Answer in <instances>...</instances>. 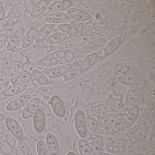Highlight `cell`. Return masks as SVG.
<instances>
[{"label": "cell", "mask_w": 155, "mask_h": 155, "mask_svg": "<svg viewBox=\"0 0 155 155\" xmlns=\"http://www.w3.org/2000/svg\"><path fill=\"white\" fill-rule=\"evenodd\" d=\"M74 55L70 51L59 50L49 54L39 61L41 67H49L58 64H63L71 61Z\"/></svg>", "instance_id": "obj_1"}, {"label": "cell", "mask_w": 155, "mask_h": 155, "mask_svg": "<svg viewBox=\"0 0 155 155\" xmlns=\"http://www.w3.org/2000/svg\"><path fill=\"white\" fill-rule=\"evenodd\" d=\"M5 123L8 130L17 140L22 141L24 139V133L18 122L12 117L6 118Z\"/></svg>", "instance_id": "obj_2"}, {"label": "cell", "mask_w": 155, "mask_h": 155, "mask_svg": "<svg viewBox=\"0 0 155 155\" xmlns=\"http://www.w3.org/2000/svg\"><path fill=\"white\" fill-rule=\"evenodd\" d=\"M75 124L76 129L81 137L84 138L87 135V125L85 114L81 110L76 112L75 117Z\"/></svg>", "instance_id": "obj_3"}, {"label": "cell", "mask_w": 155, "mask_h": 155, "mask_svg": "<svg viewBox=\"0 0 155 155\" xmlns=\"http://www.w3.org/2000/svg\"><path fill=\"white\" fill-rule=\"evenodd\" d=\"M93 38H94L93 36H90V35L76 37L61 43L60 45V47L59 49L72 48L79 47L85 44L89 41L92 39Z\"/></svg>", "instance_id": "obj_4"}, {"label": "cell", "mask_w": 155, "mask_h": 155, "mask_svg": "<svg viewBox=\"0 0 155 155\" xmlns=\"http://www.w3.org/2000/svg\"><path fill=\"white\" fill-rule=\"evenodd\" d=\"M31 96L29 94H25L21 96L16 99L11 101L6 107L8 111H15L18 110L26 106L29 101Z\"/></svg>", "instance_id": "obj_5"}, {"label": "cell", "mask_w": 155, "mask_h": 155, "mask_svg": "<svg viewBox=\"0 0 155 155\" xmlns=\"http://www.w3.org/2000/svg\"><path fill=\"white\" fill-rule=\"evenodd\" d=\"M33 126L35 130L39 133L42 132L46 126V117L44 111L41 108L37 110L33 118Z\"/></svg>", "instance_id": "obj_6"}, {"label": "cell", "mask_w": 155, "mask_h": 155, "mask_svg": "<svg viewBox=\"0 0 155 155\" xmlns=\"http://www.w3.org/2000/svg\"><path fill=\"white\" fill-rule=\"evenodd\" d=\"M40 104V100L38 97L33 98L29 101L25 106L22 113V117L24 119L31 117L37 110Z\"/></svg>", "instance_id": "obj_7"}, {"label": "cell", "mask_w": 155, "mask_h": 155, "mask_svg": "<svg viewBox=\"0 0 155 155\" xmlns=\"http://www.w3.org/2000/svg\"><path fill=\"white\" fill-rule=\"evenodd\" d=\"M51 101L55 114L59 117H63L66 113V109L62 99L57 95H53L51 97Z\"/></svg>", "instance_id": "obj_8"}, {"label": "cell", "mask_w": 155, "mask_h": 155, "mask_svg": "<svg viewBox=\"0 0 155 155\" xmlns=\"http://www.w3.org/2000/svg\"><path fill=\"white\" fill-rule=\"evenodd\" d=\"M25 30L24 28H20L17 30L11 37L7 49L8 51L13 50L17 48L23 38L25 34Z\"/></svg>", "instance_id": "obj_9"}, {"label": "cell", "mask_w": 155, "mask_h": 155, "mask_svg": "<svg viewBox=\"0 0 155 155\" xmlns=\"http://www.w3.org/2000/svg\"><path fill=\"white\" fill-rule=\"evenodd\" d=\"M67 13L70 17L78 21H87L91 18L88 13L79 9L70 8L67 10Z\"/></svg>", "instance_id": "obj_10"}, {"label": "cell", "mask_w": 155, "mask_h": 155, "mask_svg": "<svg viewBox=\"0 0 155 155\" xmlns=\"http://www.w3.org/2000/svg\"><path fill=\"white\" fill-rule=\"evenodd\" d=\"M73 5L71 1H60L49 5L48 10L51 12H60L70 8Z\"/></svg>", "instance_id": "obj_11"}, {"label": "cell", "mask_w": 155, "mask_h": 155, "mask_svg": "<svg viewBox=\"0 0 155 155\" xmlns=\"http://www.w3.org/2000/svg\"><path fill=\"white\" fill-rule=\"evenodd\" d=\"M46 141L49 155H59L58 142L54 135L51 133H48L46 137Z\"/></svg>", "instance_id": "obj_12"}, {"label": "cell", "mask_w": 155, "mask_h": 155, "mask_svg": "<svg viewBox=\"0 0 155 155\" xmlns=\"http://www.w3.org/2000/svg\"><path fill=\"white\" fill-rule=\"evenodd\" d=\"M38 28L36 25L31 26L27 31L22 41V46L23 48L29 47L36 39L38 33Z\"/></svg>", "instance_id": "obj_13"}, {"label": "cell", "mask_w": 155, "mask_h": 155, "mask_svg": "<svg viewBox=\"0 0 155 155\" xmlns=\"http://www.w3.org/2000/svg\"><path fill=\"white\" fill-rule=\"evenodd\" d=\"M51 3L49 0H41L37 3L31 13V17L36 18L44 13L48 10Z\"/></svg>", "instance_id": "obj_14"}, {"label": "cell", "mask_w": 155, "mask_h": 155, "mask_svg": "<svg viewBox=\"0 0 155 155\" xmlns=\"http://www.w3.org/2000/svg\"><path fill=\"white\" fill-rule=\"evenodd\" d=\"M70 17L64 12H53L45 18L46 22L50 23H61L69 19Z\"/></svg>", "instance_id": "obj_15"}, {"label": "cell", "mask_w": 155, "mask_h": 155, "mask_svg": "<svg viewBox=\"0 0 155 155\" xmlns=\"http://www.w3.org/2000/svg\"><path fill=\"white\" fill-rule=\"evenodd\" d=\"M121 42L120 37H116L110 41L104 49L103 56L105 58H108L119 48Z\"/></svg>", "instance_id": "obj_16"}, {"label": "cell", "mask_w": 155, "mask_h": 155, "mask_svg": "<svg viewBox=\"0 0 155 155\" xmlns=\"http://www.w3.org/2000/svg\"><path fill=\"white\" fill-rule=\"evenodd\" d=\"M138 114V107L137 105H134L130 110L127 115L126 116L124 124L125 128H128L132 126L137 117Z\"/></svg>", "instance_id": "obj_17"}, {"label": "cell", "mask_w": 155, "mask_h": 155, "mask_svg": "<svg viewBox=\"0 0 155 155\" xmlns=\"http://www.w3.org/2000/svg\"><path fill=\"white\" fill-rule=\"evenodd\" d=\"M54 27V25L53 24L50 23L43 26L37 34V37L35 39L36 43H41L44 41L46 39L48 38Z\"/></svg>", "instance_id": "obj_18"}, {"label": "cell", "mask_w": 155, "mask_h": 155, "mask_svg": "<svg viewBox=\"0 0 155 155\" xmlns=\"http://www.w3.org/2000/svg\"><path fill=\"white\" fill-rule=\"evenodd\" d=\"M98 54L96 52L91 53L88 55L83 60L81 66L80 67V71L81 72H85L88 70L95 64L97 58Z\"/></svg>", "instance_id": "obj_19"}, {"label": "cell", "mask_w": 155, "mask_h": 155, "mask_svg": "<svg viewBox=\"0 0 155 155\" xmlns=\"http://www.w3.org/2000/svg\"><path fill=\"white\" fill-rule=\"evenodd\" d=\"M68 68L66 66L55 67L48 70L45 71V76L50 78H58L64 75L67 72Z\"/></svg>", "instance_id": "obj_20"}, {"label": "cell", "mask_w": 155, "mask_h": 155, "mask_svg": "<svg viewBox=\"0 0 155 155\" xmlns=\"http://www.w3.org/2000/svg\"><path fill=\"white\" fill-rule=\"evenodd\" d=\"M27 88V85L25 84L13 85L7 88L3 94L6 97L15 96L25 91Z\"/></svg>", "instance_id": "obj_21"}, {"label": "cell", "mask_w": 155, "mask_h": 155, "mask_svg": "<svg viewBox=\"0 0 155 155\" xmlns=\"http://www.w3.org/2000/svg\"><path fill=\"white\" fill-rule=\"evenodd\" d=\"M105 117L112 126H113L116 129L120 131L125 130V128L123 122L115 115L110 113H107L105 114Z\"/></svg>", "instance_id": "obj_22"}, {"label": "cell", "mask_w": 155, "mask_h": 155, "mask_svg": "<svg viewBox=\"0 0 155 155\" xmlns=\"http://www.w3.org/2000/svg\"><path fill=\"white\" fill-rule=\"evenodd\" d=\"M86 118L87 125L92 131L99 135L105 134L104 130L97 120L90 116H87Z\"/></svg>", "instance_id": "obj_23"}, {"label": "cell", "mask_w": 155, "mask_h": 155, "mask_svg": "<svg viewBox=\"0 0 155 155\" xmlns=\"http://www.w3.org/2000/svg\"><path fill=\"white\" fill-rule=\"evenodd\" d=\"M32 78V74L30 72L21 73L13 77L12 79L11 82L14 85L25 84L31 80Z\"/></svg>", "instance_id": "obj_24"}, {"label": "cell", "mask_w": 155, "mask_h": 155, "mask_svg": "<svg viewBox=\"0 0 155 155\" xmlns=\"http://www.w3.org/2000/svg\"><path fill=\"white\" fill-rule=\"evenodd\" d=\"M58 28L63 33L70 36H76L80 33L79 30L76 27L68 24H61L58 25Z\"/></svg>", "instance_id": "obj_25"}, {"label": "cell", "mask_w": 155, "mask_h": 155, "mask_svg": "<svg viewBox=\"0 0 155 155\" xmlns=\"http://www.w3.org/2000/svg\"><path fill=\"white\" fill-rule=\"evenodd\" d=\"M68 38L67 34L63 32H57L50 36L47 39V43L50 44H57L64 41Z\"/></svg>", "instance_id": "obj_26"}, {"label": "cell", "mask_w": 155, "mask_h": 155, "mask_svg": "<svg viewBox=\"0 0 155 155\" xmlns=\"http://www.w3.org/2000/svg\"><path fill=\"white\" fill-rule=\"evenodd\" d=\"M138 88L137 86H132L127 91L126 95L125 102L127 105H129L135 102L138 97Z\"/></svg>", "instance_id": "obj_27"}, {"label": "cell", "mask_w": 155, "mask_h": 155, "mask_svg": "<svg viewBox=\"0 0 155 155\" xmlns=\"http://www.w3.org/2000/svg\"><path fill=\"white\" fill-rule=\"evenodd\" d=\"M79 63L78 61L74 62L68 69L64 77L65 81H69L73 79L78 72L79 69Z\"/></svg>", "instance_id": "obj_28"}, {"label": "cell", "mask_w": 155, "mask_h": 155, "mask_svg": "<svg viewBox=\"0 0 155 155\" xmlns=\"http://www.w3.org/2000/svg\"><path fill=\"white\" fill-rule=\"evenodd\" d=\"M0 66L2 68H9L15 69H21L24 67V64L21 61L16 60L10 59L1 62Z\"/></svg>", "instance_id": "obj_29"}, {"label": "cell", "mask_w": 155, "mask_h": 155, "mask_svg": "<svg viewBox=\"0 0 155 155\" xmlns=\"http://www.w3.org/2000/svg\"><path fill=\"white\" fill-rule=\"evenodd\" d=\"M143 82V79L139 76H133L126 77L121 80L122 84L128 86H137L140 85Z\"/></svg>", "instance_id": "obj_30"}, {"label": "cell", "mask_w": 155, "mask_h": 155, "mask_svg": "<svg viewBox=\"0 0 155 155\" xmlns=\"http://www.w3.org/2000/svg\"><path fill=\"white\" fill-rule=\"evenodd\" d=\"M97 119L98 122L104 131H106L108 134H112L114 133V129L112 125L106 118L100 115H97Z\"/></svg>", "instance_id": "obj_31"}, {"label": "cell", "mask_w": 155, "mask_h": 155, "mask_svg": "<svg viewBox=\"0 0 155 155\" xmlns=\"http://www.w3.org/2000/svg\"><path fill=\"white\" fill-rule=\"evenodd\" d=\"M35 80L39 84L43 85H48L49 80L47 77L38 70L33 69L31 73Z\"/></svg>", "instance_id": "obj_32"}, {"label": "cell", "mask_w": 155, "mask_h": 155, "mask_svg": "<svg viewBox=\"0 0 155 155\" xmlns=\"http://www.w3.org/2000/svg\"><path fill=\"white\" fill-rule=\"evenodd\" d=\"M91 110L95 114H107L112 112L114 110V109L110 106L102 104L94 106L91 108Z\"/></svg>", "instance_id": "obj_33"}, {"label": "cell", "mask_w": 155, "mask_h": 155, "mask_svg": "<svg viewBox=\"0 0 155 155\" xmlns=\"http://www.w3.org/2000/svg\"><path fill=\"white\" fill-rule=\"evenodd\" d=\"M103 143V139L101 135H98L95 137L91 144V154L93 155L97 154L101 149Z\"/></svg>", "instance_id": "obj_34"}, {"label": "cell", "mask_w": 155, "mask_h": 155, "mask_svg": "<svg viewBox=\"0 0 155 155\" xmlns=\"http://www.w3.org/2000/svg\"><path fill=\"white\" fill-rule=\"evenodd\" d=\"M21 73V71L19 70L9 68H0V76L3 77L12 78L20 74Z\"/></svg>", "instance_id": "obj_35"}, {"label": "cell", "mask_w": 155, "mask_h": 155, "mask_svg": "<svg viewBox=\"0 0 155 155\" xmlns=\"http://www.w3.org/2000/svg\"><path fill=\"white\" fill-rule=\"evenodd\" d=\"M79 149L81 155H91V149L89 144L83 139L80 140Z\"/></svg>", "instance_id": "obj_36"}, {"label": "cell", "mask_w": 155, "mask_h": 155, "mask_svg": "<svg viewBox=\"0 0 155 155\" xmlns=\"http://www.w3.org/2000/svg\"><path fill=\"white\" fill-rule=\"evenodd\" d=\"M18 10L19 6L12 7L5 18V21L7 23H11L14 21L17 18Z\"/></svg>", "instance_id": "obj_37"}, {"label": "cell", "mask_w": 155, "mask_h": 155, "mask_svg": "<svg viewBox=\"0 0 155 155\" xmlns=\"http://www.w3.org/2000/svg\"><path fill=\"white\" fill-rule=\"evenodd\" d=\"M103 102L106 105L112 107H120L123 106V104L120 100L114 98H107L103 100Z\"/></svg>", "instance_id": "obj_38"}, {"label": "cell", "mask_w": 155, "mask_h": 155, "mask_svg": "<svg viewBox=\"0 0 155 155\" xmlns=\"http://www.w3.org/2000/svg\"><path fill=\"white\" fill-rule=\"evenodd\" d=\"M4 138L8 144L11 148L12 149L15 147L16 146V140L13 135L8 130H6L3 133Z\"/></svg>", "instance_id": "obj_39"}, {"label": "cell", "mask_w": 155, "mask_h": 155, "mask_svg": "<svg viewBox=\"0 0 155 155\" xmlns=\"http://www.w3.org/2000/svg\"><path fill=\"white\" fill-rule=\"evenodd\" d=\"M37 150L38 155H50L47 145L43 140H40L38 141Z\"/></svg>", "instance_id": "obj_40"}, {"label": "cell", "mask_w": 155, "mask_h": 155, "mask_svg": "<svg viewBox=\"0 0 155 155\" xmlns=\"http://www.w3.org/2000/svg\"><path fill=\"white\" fill-rule=\"evenodd\" d=\"M19 147L24 155H33L29 147L25 142L20 141L19 143Z\"/></svg>", "instance_id": "obj_41"}, {"label": "cell", "mask_w": 155, "mask_h": 155, "mask_svg": "<svg viewBox=\"0 0 155 155\" xmlns=\"http://www.w3.org/2000/svg\"><path fill=\"white\" fill-rule=\"evenodd\" d=\"M13 57V55L11 52H0V62H3L8 60L12 59Z\"/></svg>", "instance_id": "obj_42"}, {"label": "cell", "mask_w": 155, "mask_h": 155, "mask_svg": "<svg viewBox=\"0 0 155 155\" xmlns=\"http://www.w3.org/2000/svg\"><path fill=\"white\" fill-rule=\"evenodd\" d=\"M10 34L8 32L2 33L0 35V50L5 45L8 40L9 38Z\"/></svg>", "instance_id": "obj_43"}, {"label": "cell", "mask_w": 155, "mask_h": 155, "mask_svg": "<svg viewBox=\"0 0 155 155\" xmlns=\"http://www.w3.org/2000/svg\"><path fill=\"white\" fill-rule=\"evenodd\" d=\"M5 15V9L3 3L0 1V21H2L4 19Z\"/></svg>", "instance_id": "obj_44"}, {"label": "cell", "mask_w": 155, "mask_h": 155, "mask_svg": "<svg viewBox=\"0 0 155 155\" xmlns=\"http://www.w3.org/2000/svg\"><path fill=\"white\" fill-rule=\"evenodd\" d=\"M8 87V84L6 82L0 84V96L5 92Z\"/></svg>", "instance_id": "obj_45"}, {"label": "cell", "mask_w": 155, "mask_h": 155, "mask_svg": "<svg viewBox=\"0 0 155 155\" xmlns=\"http://www.w3.org/2000/svg\"><path fill=\"white\" fill-rule=\"evenodd\" d=\"M22 2L21 0H12L10 2L9 6L12 7L18 6Z\"/></svg>", "instance_id": "obj_46"}, {"label": "cell", "mask_w": 155, "mask_h": 155, "mask_svg": "<svg viewBox=\"0 0 155 155\" xmlns=\"http://www.w3.org/2000/svg\"><path fill=\"white\" fill-rule=\"evenodd\" d=\"M9 78L3 76H0V84L5 83L8 80Z\"/></svg>", "instance_id": "obj_47"}, {"label": "cell", "mask_w": 155, "mask_h": 155, "mask_svg": "<svg viewBox=\"0 0 155 155\" xmlns=\"http://www.w3.org/2000/svg\"><path fill=\"white\" fill-rule=\"evenodd\" d=\"M9 155H18V149L16 147L12 149Z\"/></svg>", "instance_id": "obj_48"}, {"label": "cell", "mask_w": 155, "mask_h": 155, "mask_svg": "<svg viewBox=\"0 0 155 155\" xmlns=\"http://www.w3.org/2000/svg\"><path fill=\"white\" fill-rule=\"evenodd\" d=\"M6 118V116L4 115L3 113H2L0 112V121H2V120H4Z\"/></svg>", "instance_id": "obj_49"}, {"label": "cell", "mask_w": 155, "mask_h": 155, "mask_svg": "<svg viewBox=\"0 0 155 155\" xmlns=\"http://www.w3.org/2000/svg\"><path fill=\"white\" fill-rule=\"evenodd\" d=\"M0 155H7L6 154V153L1 149L0 148Z\"/></svg>", "instance_id": "obj_50"}, {"label": "cell", "mask_w": 155, "mask_h": 155, "mask_svg": "<svg viewBox=\"0 0 155 155\" xmlns=\"http://www.w3.org/2000/svg\"><path fill=\"white\" fill-rule=\"evenodd\" d=\"M4 138V136H3V133L0 132V140Z\"/></svg>", "instance_id": "obj_51"}, {"label": "cell", "mask_w": 155, "mask_h": 155, "mask_svg": "<svg viewBox=\"0 0 155 155\" xmlns=\"http://www.w3.org/2000/svg\"><path fill=\"white\" fill-rule=\"evenodd\" d=\"M67 155H76L74 152H69L68 153Z\"/></svg>", "instance_id": "obj_52"}, {"label": "cell", "mask_w": 155, "mask_h": 155, "mask_svg": "<svg viewBox=\"0 0 155 155\" xmlns=\"http://www.w3.org/2000/svg\"><path fill=\"white\" fill-rule=\"evenodd\" d=\"M98 155H109L108 153H102V154H99Z\"/></svg>", "instance_id": "obj_53"}, {"label": "cell", "mask_w": 155, "mask_h": 155, "mask_svg": "<svg viewBox=\"0 0 155 155\" xmlns=\"http://www.w3.org/2000/svg\"><path fill=\"white\" fill-rule=\"evenodd\" d=\"M2 143H1V142L0 141V148L2 147Z\"/></svg>", "instance_id": "obj_54"}]
</instances>
